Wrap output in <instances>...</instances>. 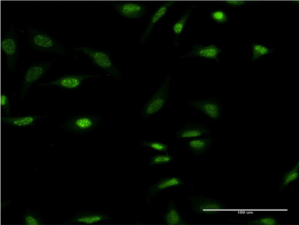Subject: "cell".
<instances>
[{
	"instance_id": "27",
	"label": "cell",
	"mask_w": 299,
	"mask_h": 225,
	"mask_svg": "<svg viewBox=\"0 0 299 225\" xmlns=\"http://www.w3.org/2000/svg\"><path fill=\"white\" fill-rule=\"evenodd\" d=\"M210 16L215 21L218 23L225 22L228 17L226 13L222 10H215L210 13Z\"/></svg>"
},
{
	"instance_id": "12",
	"label": "cell",
	"mask_w": 299,
	"mask_h": 225,
	"mask_svg": "<svg viewBox=\"0 0 299 225\" xmlns=\"http://www.w3.org/2000/svg\"><path fill=\"white\" fill-rule=\"evenodd\" d=\"M184 184V180L178 176H167L162 178L149 188L147 197V200L154 198L162 191L182 186Z\"/></svg>"
},
{
	"instance_id": "26",
	"label": "cell",
	"mask_w": 299,
	"mask_h": 225,
	"mask_svg": "<svg viewBox=\"0 0 299 225\" xmlns=\"http://www.w3.org/2000/svg\"><path fill=\"white\" fill-rule=\"evenodd\" d=\"M0 106L5 116L11 115L12 113V109L10 101L8 96L5 93L1 94Z\"/></svg>"
},
{
	"instance_id": "25",
	"label": "cell",
	"mask_w": 299,
	"mask_h": 225,
	"mask_svg": "<svg viewBox=\"0 0 299 225\" xmlns=\"http://www.w3.org/2000/svg\"><path fill=\"white\" fill-rule=\"evenodd\" d=\"M245 223L250 225H275L278 224L277 219L272 216H261L259 218L251 220L243 221Z\"/></svg>"
},
{
	"instance_id": "13",
	"label": "cell",
	"mask_w": 299,
	"mask_h": 225,
	"mask_svg": "<svg viewBox=\"0 0 299 225\" xmlns=\"http://www.w3.org/2000/svg\"><path fill=\"white\" fill-rule=\"evenodd\" d=\"M114 8L119 14L129 18H137L146 14L147 6L137 2H115Z\"/></svg>"
},
{
	"instance_id": "5",
	"label": "cell",
	"mask_w": 299,
	"mask_h": 225,
	"mask_svg": "<svg viewBox=\"0 0 299 225\" xmlns=\"http://www.w3.org/2000/svg\"><path fill=\"white\" fill-rule=\"evenodd\" d=\"M170 79V76L169 75L145 104L142 111V118H148L158 112L164 108L168 99Z\"/></svg>"
},
{
	"instance_id": "8",
	"label": "cell",
	"mask_w": 299,
	"mask_h": 225,
	"mask_svg": "<svg viewBox=\"0 0 299 225\" xmlns=\"http://www.w3.org/2000/svg\"><path fill=\"white\" fill-rule=\"evenodd\" d=\"M192 210L201 215H216L222 212L226 208L224 204L218 199L201 196H190Z\"/></svg>"
},
{
	"instance_id": "21",
	"label": "cell",
	"mask_w": 299,
	"mask_h": 225,
	"mask_svg": "<svg viewBox=\"0 0 299 225\" xmlns=\"http://www.w3.org/2000/svg\"><path fill=\"white\" fill-rule=\"evenodd\" d=\"M251 47L252 62L264 56L271 55L274 50V49L270 48L264 45L254 42L251 45Z\"/></svg>"
},
{
	"instance_id": "11",
	"label": "cell",
	"mask_w": 299,
	"mask_h": 225,
	"mask_svg": "<svg viewBox=\"0 0 299 225\" xmlns=\"http://www.w3.org/2000/svg\"><path fill=\"white\" fill-rule=\"evenodd\" d=\"M222 52V49L216 45L210 44L206 46L194 44L190 51L180 56V59L189 57H197L202 59H214L220 62L218 56Z\"/></svg>"
},
{
	"instance_id": "19",
	"label": "cell",
	"mask_w": 299,
	"mask_h": 225,
	"mask_svg": "<svg viewBox=\"0 0 299 225\" xmlns=\"http://www.w3.org/2000/svg\"><path fill=\"white\" fill-rule=\"evenodd\" d=\"M43 222L38 210L27 209L23 213L22 224L26 225H39Z\"/></svg>"
},
{
	"instance_id": "6",
	"label": "cell",
	"mask_w": 299,
	"mask_h": 225,
	"mask_svg": "<svg viewBox=\"0 0 299 225\" xmlns=\"http://www.w3.org/2000/svg\"><path fill=\"white\" fill-rule=\"evenodd\" d=\"M97 77L90 74L74 73L58 76L54 80L38 84V86L55 87L63 91H72L79 88L85 80Z\"/></svg>"
},
{
	"instance_id": "17",
	"label": "cell",
	"mask_w": 299,
	"mask_h": 225,
	"mask_svg": "<svg viewBox=\"0 0 299 225\" xmlns=\"http://www.w3.org/2000/svg\"><path fill=\"white\" fill-rule=\"evenodd\" d=\"M162 219L165 225H179L186 224L178 208L171 200H168L167 208L162 214Z\"/></svg>"
},
{
	"instance_id": "18",
	"label": "cell",
	"mask_w": 299,
	"mask_h": 225,
	"mask_svg": "<svg viewBox=\"0 0 299 225\" xmlns=\"http://www.w3.org/2000/svg\"><path fill=\"white\" fill-rule=\"evenodd\" d=\"M213 144L210 137H199L190 139L187 143L188 148L193 155H203Z\"/></svg>"
},
{
	"instance_id": "14",
	"label": "cell",
	"mask_w": 299,
	"mask_h": 225,
	"mask_svg": "<svg viewBox=\"0 0 299 225\" xmlns=\"http://www.w3.org/2000/svg\"><path fill=\"white\" fill-rule=\"evenodd\" d=\"M210 133V129L199 123H189L175 132L176 137L180 139H193L205 136Z\"/></svg>"
},
{
	"instance_id": "4",
	"label": "cell",
	"mask_w": 299,
	"mask_h": 225,
	"mask_svg": "<svg viewBox=\"0 0 299 225\" xmlns=\"http://www.w3.org/2000/svg\"><path fill=\"white\" fill-rule=\"evenodd\" d=\"M18 29L11 23L1 41V50L6 58L7 70L9 72L15 70L18 62Z\"/></svg>"
},
{
	"instance_id": "28",
	"label": "cell",
	"mask_w": 299,
	"mask_h": 225,
	"mask_svg": "<svg viewBox=\"0 0 299 225\" xmlns=\"http://www.w3.org/2000/svg\"><path fill=\"white\" fill-rule=\"evenodd\" d=\"M226 5L236 7H244L247 3H250L247 0H224L219 1Z\"/></svg>"
},
{
	"instance_id": "9",
	"label": "cell",
	"mask_w": 299,
	"mask_h": 225,
	"mask_svg": "<svg viewBox=\"0 0 299 225\" xmlns=\"http://www.w3.org/2000/svg\"><path fill=\"white\" fill-rule=\"evenodd\" d=\"M189 104L212 120H218L221 117V105L216 99L194 100L190 102Z\"/></svg>"
},
{
	"instance_id": "10",
	"label": "cell",
	"mask_w": 299,
	"mask_h": 225,
	"mask_svg": "<svg viewBox=\"0 0 299 225\" xmlns=\"http://www.w3.org/2000/svg\"><path fill=\"white\" fill-rule=\"evenodd\" d=\"M111 218V216L103 212L81 210L66 222L65 224L95 225Z\"/></svg>"
},
{
	"instance_id": "16",
	"label": "cell",
	"mask_w": 299,
	"mask_h": 225,
	"mask_svg": "<svg viewBox=\"0 0 299 225\" xmlns=\"http://www.w3.org/2000/svg\"><path fill=\"white\" fill-rule=\"evenodd\" d=\"M46 116L38 115H27L24 116H2L1 121L5 124L13 127L24 128L35 126L36 120Z\"/></svg>"
},
{
	"instance_id": "7",
	"label": "cell",
	"mask_w": 299,
	"mask_h": 225,
	"mask_svg": "<svg viewBox=\"0 0 299 225\" xmlns=\"http://www.w3.org/2000/svg\"><path fill=\"white\" fill-rule=\"evenodd\" d=\"M52 65L51 61L34 62L24 73L20 87V97L22 100L27 95L30 86L45 76Z\"/></svg>"
},
{
	"instance_id": "2",
	"label": "cell",
	"mask_w": 299,
	"mask_h": 225,
	"mask_svg": "<svg viewBox=\"0 0 299 225\" xmlns=\"http://www.w3.org/2000/svg\"><path fill=\"white\" fill-rule=\"evenodd\" d=\"M102 120L99 115L79 114L65 119L60 127L67 134L82 136L98 127Z\"/></svg>"
},
{
	"instance_id": "24",
	"label": "cell",
	"mask_w": 299,
	"mask_h": 225,
	"mask_svg": "<svg viewBox=\"0 0 299 225\" xmlns=\"http://www.w3.org/2000/svg\"><path fill=\"white\" fill-rule=\"evenodd\" d=\"M140 145L159 152H166L169 148L167 144L154 140H143L141 141Z\"/></svg>"
},
{
	"instance_id": "3",
	"label": "cell",
	"mask_w": 299,
	"mask_h": 225,
	"mask_svg": "<svg viewBox=\"0 0 299 225\" xmlns=\"http://www.w3.org/2000/svg\"><path fill=\"white\" fill-rule=\"evenodd\" d=\"M75 50L85 54L94 65L112 77L120 81L122 80L121 72L115 65L110 54L106 51L87 46H78Z\"/></svg>"
},
{
	"instance_id": "22",
	"label": "cell",
	"mask_w": 299,
	"mask_h": 225,
	"mask_svg": "<svg viewBox=\"0 0 299 225\" xmlns=\"http://www.w3.org/2000/svg\"><path fill=\"white\" fill-rule=\"evenodd\" d=\"M191 11V9L185 11L181 17L173 24L172 30L176 36H178L182 32L186 23L189 18Z\"/></svg>"
},
{
	"instance_id": "15",
	"label": "cell",
	"mask_w": 299,
	"mask_h": 225,
	"mask_svg": "<svg viewBox=\"0 0 299 225\" xmlns=\"http://www.w3.org/2000/svg\"><path fill=\"white\" fill-rule=\"evenodd\" d=\"M174 0H168L160 5L153 12L150 19L149 24L146 29L141 35L139 43L144 44L151 34L153 28L158 21L161 19L166 13L168 9L174 3Z\"/></svg>"
},
{
	"instance_id": "1",
	"label": "cell",
	"mask_w": 299,
	"mask_h": 225,
	"mask_svg": "<svg viewBox=\"0 0 299 225\" xmlns=\"http://www.w3.org/2000/svg\"><path fill=\"white\" fill-rule=\"evenodd\" d=\"M26 30V41L33 50L57 55L66 54L63 46L48 32L30 25H28Z\"/></svg>"
},
{
	"instance_id": "23",
	"label": "cell",
	"mask_w": 299,
	"mask_h": 225,
	"mask_svg": "<svg viewBox=\"0 0 299 225\" xmlns=\"http://www.w3.org/2000/svg\"><path fill=\"white\" fill-rule=\"evenodd\" d=\"M173 157L168 154H156L150 157V166H160L167 164L171 162Z\"/></svg>"
},
{
	"instance_id": "20",
	"label": "cell",
	"mask_w": 299,
	"mask_h": 225,
	"mask_svg": "<svg viewBox=\"0 0 299 225\" xmlns=\"http://www.w3.org/2000/svg\"><path fill=\"white\" fill-rule=\"evenodd\" d=\"M299 162L296 164L294 167L290 171L284 174L282 179V182L279 190L281 192L299 178Z\"/></svg>"
}]
</instances>
